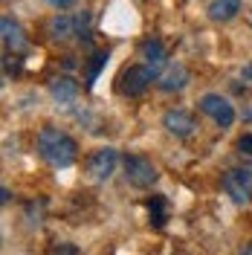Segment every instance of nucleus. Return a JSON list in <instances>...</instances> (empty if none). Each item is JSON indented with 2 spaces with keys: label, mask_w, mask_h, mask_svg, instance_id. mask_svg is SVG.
<instances>
[{
  "label": "nucleus",
  "mask_w": 252,
  "mask_h": 255,
  "mask_svg": "<svg viewBox=\"0 0 252 255\" xmlns=\"http://www.w3.org/2000/svg\"><path fill=\"white\" fill-rule=\"evenodd\" d=\"M38 154L47 159L52 168H67L79 157V145H76V139L67 130L47 125L38 133Z\"/></svg>",
  "instance_id": "f257e3e1"
},
{
  "label": "nucleus",
  "mask_w": 252,
  "mask_h": 255,
  "mask_svg": "<svg viewBox=\"0 0 252 255\" xmlns=\"http://www.w3.org/2000/svg\"><path fill=\"white\" fill-rule=\"evenodd\" d=\"M122 168H125V180L133 186V189H151L157 183V168L151 159L139 157V154H127L122 159Z\"/></svg>",
  "instance_id": "f03ea898"
},
{
  "label": "nucleus",
  "mask_w": 252,
  "mask_h": 255,
  "mask_svg": "<svg viewBox=\"0 0 252 255\" xmlns=\"http://www.w3.org/2000/svg\"><path fill=\"white\" fill-rule=\"evenodd\" d=\"M223 191H226V197H232V203L247 206L252 200V171L250 168H229L223 174Z\"/></svg>",
  "instance_id": "7ed1b4c3"
},
{
  "label": "nucleus",
  "mask_w": 252,
  "mask_h": 255,
  "mask_svg": "<svg viewBox=\"0 0 252 255\" xmlns=\"http://www.w3.org/2000/svg\"><path fill=\"white\" fill-rule=\"evenodd\" d=\"M200 111H203L218 128H229L235 122V108H232L229 99H223L221 93H206L203 99H200Z\"/></svg>",
  "instance_id": "20e7f679"
},
{
  "label": "nucleus",
  "mask_w": 252,
  "mask_h": 255,
  "mask_svg": "<svg viewBox=\"0 0 252 255\" xmlns=\"http://www.w3.org/2000/svg\"><path fill=\"white\" fill-rule=\"evenodd\" d=\"M157 79L145 64H136V67H127L125 73L119 76V90L125 96H130V99H136V96H142L145 90H148V84Z\"/></svg>",
  "instance_id": "39448f33"
},
{
  "label": "nucleus",
  "mask_w": 252,
  "mask_h": 255,
  "mask_svg": "<svg viewBox=\"0 0 252 255\" xmlns=\"http://www.w3.org/2000/svg\"><path fill=\"white\" fill-rule=\"evenodd\" d=\"M116 162H119V154L113 148H96L87 159V174L93 180H108L116 168Z\"/></svg>",
  "instance_id": "423d86ee"
},
{
  "label": "nucleus",
  "mask_w": 252,
  "mask_h": 255,
  "mask_svg": "<svg viewBox=\"0 0 252 255\" xmlns=\"http://www.w3.org/2000/svg\"><path fill=\"white\" fill-rule=\"evenodd\" d=\"M84 23H87V15H55L52 17V23H49V32H52V38L55 41H64V38H70V35H84Z\"/></svg>",
  "instance_id": "0eeeda50"
},
{
  "label": "nucleus",
  "mask_w": 252,
  "mask_h": 255,
  "mask_svg": "<svg viewBox=\"0 0 252 255\" xmlns=\"http://www.w3.org/2000/svg\"><path fill=\"white\" fill-rule=\"evenodd\" d=\"M162 128H165L168 133H174V136L186 139V136H191V133H194L197 122H194V116H191V113H186V111H168L165 116H162Z\"/></svg>",
  "instance_id": "6e6552de"
},
{
  "label": "nucleus",
  "mask_w": 252,
  "mask_h": 255,
  "mask_svg": "<svg viewBox=\"0 0 252 255\" xmlns=\"http://www.w3.org/2000/svg\"><path fill=\"white\" fill-rule=\"evenodd\" d=\"M0 32H3V47L6 49L20 52V49L26 47V32H23V26L17 23L15 17H9V15L0 17Z\"/></svg>",
  "instance_id": "1a4fd4ad"
},
{
  "label": "nucleus",
  "mask_w": 252,
  "mask_h": 255,
  "mask_svg": "<svg viewBox=\"0 0 252 255\" xmlns=\"http://www.w3.org/2000/svg\"><path fill=\"white\" fill-rule=\"evenodd\" d=\"M139 52H142V58H145V67H148L154 76H162V73H165L162 67H165V58H168V55H165V47H162L159 41H145L139 47Z\"/></svg>",
  "instance_id": "9d476101"
},
{
  "label": "nucleus",
  "mask_w": 252,
  "mask_h": 255,
  "mask_svg": "<svg viewBox=\"0 0 252 255\" xmlns=\"http://www.w3.org/2000/svg\"><path fill=\"white\" fill-rule=\"evenodd\" d=\"M159 90H165V93H180L186 84H189V70L183 67V64H174V67H168L162 76H159Z\"/></svg>",
  "instance_id": "9b49d317"
},
{
  "label": "nucleus",
  "mask_w": 252,
  "mask_h": 255,
  "mask_svg": "<svg viewBox=\"0 0 252 255\" xmlns=\"http://www.w3.org/2000/svg\"><path fill=\"white\" fill-rule=\"evenodd\" d=\"M49 96H52L58 105L70 108V105L76 102V96H79V84H76L73 79H67V76H61V79H55L52 84H49Z\"/></svg>",
  "instance_id": "f8f14e48"
},
{
  "label": "nucleus",
  "mask_w": 252,
  "mask_h": 255,
  "mask_svg": "<svg viewBox=\"0 0 252 255\" xmlns=\"http://www.w3.org/2000/svg\"><path fill=\"white\" fill-rule=\"evenodd\" d=\"M241 3L244 0H212V6H209V17L212 20H232V17L241 12Z\"/></svg>",
  "instance_id": "ddd939ff"
},
{
  "label": "nucleus",
  "mask_w": 252,
  "mask_h": 255,
  "mask_svg": "<svg viewBox=\"0 0 252 255\" xmlns=\"http://www.w3.org/2000/svg\"><path fill=\"white\" fill-rule=\"evenodd\" d=\"M145 206H148L151 218H154V226H162V223H165V212H162V209H165V197H162V194H154Z\"/></svg>",
  "instance_id": "4468645a"
},
{
  "label": "nucleus",
  "mask_w": 252,
  "mask_h": 255,
  "mask_svg": "<svg viewBox=\"0 0 252 255\" xmlns=\"http://www.w3.org/2000/svg\"><path fill=\"white\" fill-rule=\"evenodd\" d=\"M108 64V52H96L93 55V64H90V70H87V84H93L96 76H99V70Z\"/></svg>",
  "instance_id": "2eb2a0df"
},
{
  "label": "nucleus",
  "mask_w": 252,
  "mask_h": 255,
  "mask_svg": "<svg viewBox=\"0 0 252 255\" xmlns=\"http://www.w3.org/2000/svg\"><path fill=\"white\" fill-rule=\"evenodd\" d=\"M238 148H241V154H250L252 157V133H244V136L238 139Z\"/></svg>",
  "instance_id": "dca6fc26"
},
{
  "label": "nucleus",
  "mask_w": 252,
  "mask_h": 255,
  "mask_svg": "<svg viewBox=\"0 0 252 255\" xmlns=\"http://www.w3.org/2000/svg\"><path fill=\"white\" fill-rule=\"evenodd\" d=\"M44 3H47L49 9H58V12H61V9H70L76 0H44Z\"/></svg>",
  "instance_id": "f3484780"
},
{
  "label": "nucleus",
  "mask_w": 252,
  "mask_h": 255,
  "mask_svg": "<svg viewBox=\"0 0 252 255\" xmlns=\"http://www.w3.org/2000/svg\"><path fill=\"white\" fill-rule=\"evenodd\" d=\"M55 255H79V250H76L73 244H61V247L55 250Z\"/></svg>",
  "instance_id": "a211bd4d"
},
{
  "label": "nucleus",
  "mask_w": 252,
  "mask_h": 255,
  "mask_svg": "<svg viewBox=\"0 0 252 255\" xmlns=\"http://www.w3.org/2000/svg\"><path fill=\"white\" fill-rule=\"evenodd\" d=\"M241 255H252V244H250V247H247V250H244Z\"/></svg>",
  "instance_id": "6ab92c4d"
},
{
  "label": "nucleus",
  "mask_w": 252,
  "mask_h": 255,
  "mask_svg": "<svg viewBox=\"0 0 252 255\" xmlns=\"http://www.w3.org/2000/svg\"><path fill=\"white\" fill-rule=\"evenodd\" d=\"M244 116H247V119H252V111H247V113H244Z\"/></svg>",
  "instance_id": "aec40b11"
}]
</instances>
